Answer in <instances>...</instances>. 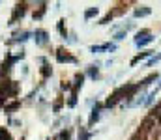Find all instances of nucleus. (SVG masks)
I'll use <instances>...</instances> for the list:
<instances>
[{"instance_id":"f03ea898","label":"nucleus","mask_w":161,"mask_h":140,"mask_svg":"<svg viewBox=\"0 0 161 140\" xmlns=\"http://www.w3.org/2000/svg\"><path fill=\"white\" fill-rule=\"evenodd\" d=\"M156 116H158V120H159V123H161V105L156 108Z\"/></svg>"},{"instance_id":"f257e3e1","label":"nucleus","mask_w":161,"mask_h":140,"mask_svg":"<svg viewBox=\"0 0 161 140\" xmlns=\"http://www.w3.org/2000/svg\"><path fill=\"white\" fill-rule=\"evenodd\" d=\"M148 11H150V9H137V11H135V15H137V17H139V15H146Z\"/></svg>"},{"instance_id":"7ed1b4c3","label":"nucleus","mask_w":161,"mask_h":140,"mask_svg":"<svg viewBox=\"0 0 161 140\" xmlns=\"http://www.w3.org/2000/svg\"><path fill=\"white\" fill-rule=\"evenodd\" d=\"M133 140H142V138H133Z\"/></svg>"}]
</instances>
